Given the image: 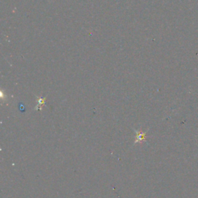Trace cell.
<instances>
[{
  "label": "cell",
  "mask_w": 198,
  "mask_h": 198,
  "mask_svg": "<svg viewBox=\"0 0 198 198\" xmlns=\"http://www.w3.org/2000/svg\"><path fill=\"white\" fill-rule=\"evenodd\" d=\"M45 102H46V98H39V99H38V105L35 109H36V110H40L43 105H45Z\"/></svg>",
  "instance_id": "6da1fadb"
}]
</instances>
